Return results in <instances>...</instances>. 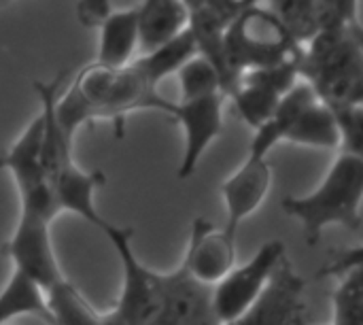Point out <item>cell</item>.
Instances as JSON below:
<instances>
[{
  "mask_svg": "<svg viewBox=\"0 0 363 325\" xmlns=\"http://www.w3.org/2000/svg\"><path fill=\"white\" fill-rule=\"evenodd\" d=\"M174 100L164 98L132 60L125 66L94 62L77 72L70 87L55 98V121L74 141L79 128L94 119H111L117 126L134 111L170 113Z\"/></svg>",
  "mask_w": 363,
  "mask_h": 325,
  "instance_id": "obj_1",
  "label": "cell"
},
{
  "mask_svg": "<svg viewBox=\"0 0 363 325\" xmlns=\"http://www.w3.org/2000/svg\"><path fill=\"white\" fill-rule=\"evenodd\" d=\"M62 77L53 81H34V89L40 100V111L45 115V134H43V168L51 192L57 200L62 213H72L87 224L96 226L100 232L108 221L96 209V189L106 183L102 172H87L74 162L72 138L55 121V98L60 94Z\"/></svg>",
  "mask_w": 363,
  "mask_h": 325,
  "instance_id": "obj_2",
  "label": "cell"
},
{
  "mask_svg": "<svg viewBox=\"0 0 363 325\" xmlns=\"http://www.w3.org/2000/svg\"><path fill=\"white\" fill-rule=\"evenodd\" d=\"M363 204V160L340 151L319 187L306 196H287L283 211L300 221L308 245H317L330 226L359 230Z\"/></svg>",
  "mask_w": 363,
  "mask_h": 325,
  "instance_id": "obj_3",
  "label": "cell"
},
{
  "mask_svg": "<svg viewBox=\"0 0 363 325\" xmlns=\"http://www.w3.org/2000/svg\"><path fill=\"white\" fill-rule=\"evenodd\" d=\"M302 51L300 75L330 106L362 104L363 28L317 30Z\"/></svg>",
  "mask_w": 363,
  "mask_h": 325,
  "instance_id": "obj_4",
  "label": "cell"
},
{
  "mask_svg": "<svg viewBox=\"0 0 363 325\" xmlns=\"http://www.w3.org/2000/svg\"><path fill=\"white\" fill-rule=\"evenodd\" d=\"M304 45L298 43L268 6H253L238 15L223 34V55L230 89L245 70L266 68L302 60ZM225 94V96H228Z\"/></svg>",
  "mask_w": 363,
  "mask_h": 325,
  "instance_id": "obj_5",
  "label": "cell"
},
{
  "mask_svg": "<svg viewBox=\"0 0 363 325\" xmlns=\"http://www.w3.org/2000/svg\"><path fill=\"white\" fill-rule=\"evenodd\" d=\"M102 234L111 241L123 268L119 302L111 313L121 325H157L164 309V272L151 270L138 260L132 245V228H119L108 221Z\"/></svg>",
  "mask_w": 363,
  "mask_h": 325,
  "instance_id": "obj_6",
  "label": "cell"
},
{
  "mask_svg": "<svg viewBox=\"0 0 363 325\" xmlns=\"http://www.w3.org/2000/svg\"><path fill=\"white\" fill-rule=\"evenodd\" d=\"M43 134H45V115L43 111L28 123L21 136L11 145L6 153L0 155V168L9 170L15 179L19 211L38 215L47 221H55L62 213L57 200L51 192L43 168Z\"/></svg>",
  "mask_w": 363,
  "mask_h": 325,
  "instance_id": "obj_7",
  "label": "cell"
},
{
  "mask_svg": "<svg viewBox=\"0 0 363 325\" xmlns=\"http://www.w3.org/2000/svg\"><path fill=\"white\" fill-rule=\"evenodd\" d=\"M283 260H287L285 243L268 241L251 255L247 264L234 266L213 287L215 309L223 325L234 324L249 311V307L259 298L266 283Z\"/></svg>",
  "mask_w": 363,
  "mask_h": 325,
  "instance_id": "obj_8",
  "label": "cell"
},
{
  "mask_svg": "<svg viewBox=\"0 0 363 325\" xmlns=\"http://www.w3.org/2000/svg\"><path fill=\"white\" fill-rule=\"evenodd\" d=\"M4 251L15 266L13 270L21 272L32 283H36L43 294H49L55 285H60L66 279L53 251L51 221L38 215L19 211V221Z\"/></svg>",
  "mask_w": 363,
  "mask_h": 325,
  "instance_id": "obj_9",
  "label": "cell"
},
{
  "mask_svg": "<svg viewBox=\"0 0 363 325\" xmlns=\"http://www.w3.org/2000/svg\"><path fill=\"white\" fill-rule=\"evenodd\" d=\"M300 79V60L253 68L245 70L236 79L228 96L232 98L240 117L255 130L270 119L283 94H287Z\"/></svg>",
  "mask_w": 363,
  "mask_h": 325,
  "instance_id": "obj_10",
  "label": "cell"
},
{
  "mask_svg": "<svg viewBox=\"0 0 363 325\" xmlns=\"http://www.w3.org/2000/svg\"><path fill=\"white\" fill-rule=\"evenodd\" d=\"M223 100L225 94L219 92L202 98L172 102L168 117H172L183 128L185 136V149L177 170L179 179L185 181L198 170L202 155L223 132Z\"/></svg>",
  "mask_w": 363,
  "mask_h": 325,
  "instance_id": "obj_11",
  "label": "cell"
},
{
  "mask_svg": "<svg viewBox=\"0 0 363 325\" xmlns=\"http://www.w3.org/2000/svg\"><path fill=\"white\" fill-rule=\"evenodd\" d=\"M304 279L283 260L249 311L228 325H302L306 315Z\"/></svg>",
  "mask_w": 363,
  "mask_h": 325,
  "instance_id": "obj_12",
  "label": "cell"
},
{
  "mask_svg": "<svg viewBox=\"0 0 363 325\" xmlns=\"http://www.w3.org/2000/svg\"><path fill=\"white\" fill-rule=\"evenodd\" d=\"M157 325H223L213 285L198 281L183 262L172 272H164V309Z\"/></svg>",
  "mask_w": 363,
  "mask_h": 325,
  "instance_id": "obj_13",
  "label": "cell"
},
{
  "mask_svg": "<svg viewBox=\"0 0 363 325\" xmlns=\"http://www.w3.org/2000/svg\"><path fill=\"white\" fill-rule=\"evenodd\" d=\"M272 164L268 162V155L259 153H247L245 162L230 175L221 185V196L228 211L225 230L234 236H238V228L242 221H247L268 198L272 187Z\"/></svg>",
  "mask_w": 363,
  "mask_h": 325,
  "instance_id": "obj_14",
  "label": "cell"
},
{
  "mask_svg": "<svg viewBox=\"0 0 363 325\" xmlns=\"http://www.w3.org/2000/svg\"><path fill=\"white\" fill-rule=\"evenodd\" d=\"M183 264L198 281L215 287L236 266V236L225 228H215L204 217H196Z\"/></svg>",
  "mask_w": 363,
  "mask_h": 325,
  "instance_id": "obj_15",
  "label": "cell"
},
{
  "mask_svg": "<svg viewBox=\"0 0 363 325\" xmlns=\"http://www.w3.org/2000/svg\"><path fill=\"white\" fill-rule=\"evenodd\" d=\"M98 28V62L108 66L130 64L140 45V2L128 9H113Z\"/></svg>",
  "mask_w": 363,
  "mask_h": 325,
  "instance_id": "obj_16",
  "label": "cell"
},
{
  "mask_svg": "<svg viewBox=\"0 0 363 325\" xmlns=\"http://www.w3.org/2000/svg\"><path fill=\"white\" fill-rule=\"evenodd\" d=\"M317 98L319 96L315 92V87L306 79H300L287 94H283V98L279 100V104H277L274 113L270 115V119L264 121L259 128H255L249 151L259 153V155H270V151L279 143H283L287 130L294 126V121L300 117V113L308 104H313Z\"/></svg>",
  "mask_w": 363,
  "mask_h": 325,
  "instance_id": "obj_17",
  "label": "cell"
},
{
  "mask_svg": "<svg viewBox=\"0 0 363 325\" xmlns=\"http://www.w3.org/2000/svg\"><path fill=\"white\" fill-rule=\"evenodd\" d=\"M187 28H189V6L185 0H143L138 49L147 53L172 40Z\"/></svg>",
  "mask_w": 363,
  "mask_h": 325,
  "instance_id": "obj_18",
  "label": "cell"
},
{
  "mask_svg": "<svg viewBox=\"0 0 363 325\" xmlns=\"http://www.w3.org/2000/svg\"><path fill=\"white\" fill-rule=\"evenodd\" d=\"M283 143L315 149H340V123L336 111L317 98L300 113V117L287 130Z\"/></svg>",
  "mask_w": 363,
  "mask_h": 325,
  "instance_id": "obj_19",
  "label": "cell"
},
{
  "mask_svg": "<svg viewBox=\"0 0 363 325\" xmlns=\"http://www.w3.org/2000/svg\"><path fill=\"white\" fill-rule=\"evenodd\" d=\"M34 315L47 325H53L45 294L21 272L13 270L9 283L0 292V325L11 324L15 317Z\"/></svg>",
  "mask_w": 363,
  "mask_h": 325,
  "instance_id": "obj_20",
  "label": "cell"
},
{
  "mask_svg": "<svg viewBox=\"0 0 363 325\" xmlns=\"http://www.w3.org/2000/svg\"><path fill=\"white\" fill-rule=\"evenodd\" d=\"M198 53V43H196V36L191 32V28L183 30L179 36H174L172 40L143 53L138 60H134L138 64V68L147 75V79L160 87V83L170 77V75H177V70L187 62L191 60L194 55Z\"/></svg>",
  "mask_w": 363,
  "mask_h": 325,
  "instance_id": "obj_21",
  "label": "cell"
},
{
  "mask_svg": "<svg viewBox=\"0 0 363 325\" xmlns=\"http://www.w3.org/2000/svg\"><path fill=\"white\" fill-rule=\"evenodd\" d=\"M332 296L336 325H363V262L342 272Z\"/></svg>",
  "mask_w": 363,
  "mask_h": 325,
  "instance_id": "obj_22",
  "label": "cell"
},
{
  "mask_svg": "<svg viewBox=\"0 0 363 325\" xmlns=\"http://www.w3.org/2000/svg\"><path fill=\"white\" fill-rule=\"evenodd\" d=\"M177 77H179V87H181L179 100L202 98V96H211V94H219V92L225 94L221 72L202 53H196L191 60H187L177 70Z\"/></svg>",
  "mask_w": 363,
  "mask_h": 325,
  "instance_id": "obj_23",
  "label": "cell"
},
{
  "mask_svg": "<svg viewBox=\"0 0 363 325\" xmlns=\"http://www.w3.org/2000/svg\"><path fill=\"white\" fill-rule=\"evenodd\" d=\"M317 2L319 0H266V6L283 21L298 43H308L317 26Z\"/></svg>",
  "mask_w": 363,
  "mask_h": 325,
  "instance_id": "obj_24",
  "label": "cell"
},
{
  "mask_svg": "<svg viewBox=\"0 0 363 325\" xmlns=\"http://www.w3.org/2000/svg\"><path fill=\"white\" fill-rule=\"evenodd\" d=\"M359 0H319L317 26L319 30H349L359 26Z\"/></svg>",
  "mask_w": 363,
  "mask_h": 325,
  "instance_id": "obj_25",
  "label": "cell"
},
{
  "mask_svg": "<svg viewBox=\"0 0 363 325\" xmlns=\"http://www.w3.org/2000/svg\"><path fill=\"white\" fill-rule=\"evenodd\" d=\"M334 111L340 123V149L363 160V104H345Z\"/></svg>",
  "mask_w": 363,
  "mask_h": 325,
  "instance_id": "obj_26",
  "label": "cell"
},
{
  "mask_svg": "<svg viewBox=\"0 0 363 325\" xmlns=\"http://www.w3.org/2000/svg\"><path fill=\"white\" fill-rule=\"evenodd\" d=\"M363 262V245L359 247H355V249H345V251H338L321 270H319V275L317 277H321V279H330V277H334V279H338L342 272H347L351 266H355V264H359Z\"/></svg>",
  "mask_w": 363,
  "mask_h": 325,
  "instance_id": "obj_27",
  "label": "cell"
},
{
  "mask_svg": "<svg viewBox=\"0 0 363 325\" xmlns=\"http://www.w3.org/2000/svg\"><path fill=\"white\" fill-rule=\"evenodd\" d=\"M111 11H113V0H79L77 2V17L87 28L100 26Z\"/></svg>",
  "mask_w": 363,
  "mask_h": 325,
  "instance_id": "obj_28",
  "label": "cell"
},
{
  "mask_svg": "<svg viewBox=\"0 0 363 325\" xmlns=\"http://www.w3.org/2000/svg\"><path fill=\"white\" fill-rule=\"evenodd\" d=\"M4 2H9V0H0V4H4Z\"/></svg>",
  "mask_w": 363,
  "mask_h": 325,
  "instance_id": "obj_29",
  "label": "cell"
},
{
  "mask_svg": "<svg viewBox=\"0 0 363 325\" xmlns=\"http://www.w3.org/2000/svg\"><path fill=\"white\" fill-rule=\"evenodd\" d=\"M330 325H336V324H330Z\"/></svg>",
  "mask_w": 363,
  "mask_h": 325,
  "instance_id": "obj_30",
  "label": "cell"
},
{
  "mask_svg": "<svg viewBox=\"0 0 363 325\" xmlns=\"http://www.w3.org/2000/svg\"><path fill=\"white\" fill-rule=\"evenodd\" d=\"M6 325H11V324H6Z\"/></svg>",
  "mask_w": 363,
  "mask_h": 325,
  "instance_id": "obj_31",
  "label": "cell"
}]
</instances>
